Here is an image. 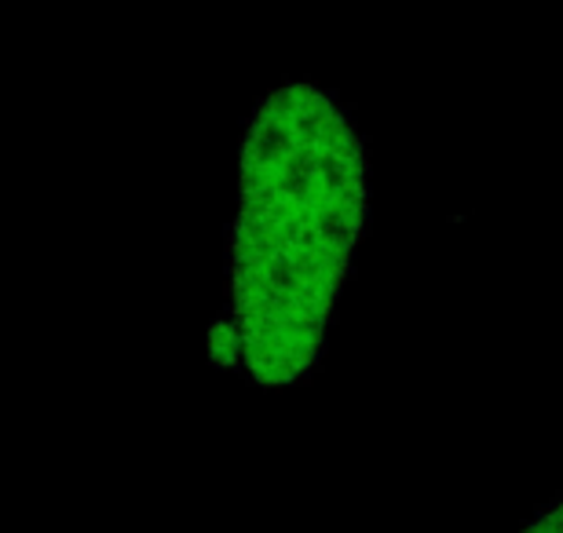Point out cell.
<instances>
[{"mask_svg":"<svg viewBox=\"0 0 563 533\" xmlns=\"http://www.w3.org/2000/svg\"><path fill=\"white\" fill-rule=\"evenodd\" d=\"M366 201L347 110L308 81L264 96L245 129L228 248L231 347L256 384H297L319 362Z\"/></svg>","mask_w":563,"mask_h":533,"instance_id":"cell-1","label":"cell"},{"mask_svg":"<svg viewBox=\"0 0 563 533\" xmlns=\"http://www.w3.org/2000/svg\"><path fill=\"white\" fill-rule=\"evenodd\" d=\"M520 533H563V497H556L545 512H538Z\"/></svg>","mask_w":563,"mask_h":533,"instance_id":"cell-2","label":"cell"}]
</instances>
